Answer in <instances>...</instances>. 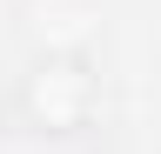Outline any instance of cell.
Masks as SVG:
<instances>
[{
    "label": "cell",
    "mask_w": 161,
    "mask_h": 154,
    "mask_svg": "<svg viewBox=\"0 0 161 154\" xmlns=\"http://www.w3.org/2000/svg\"><path fill=\"white\" fill-rule=\"evenodd\" d=\"M27 114L40 127H74L80 114H87V74H80L74 61H47L27 81Z\"/></svg>",
    "instance_id": "1"
}]
</instances>
